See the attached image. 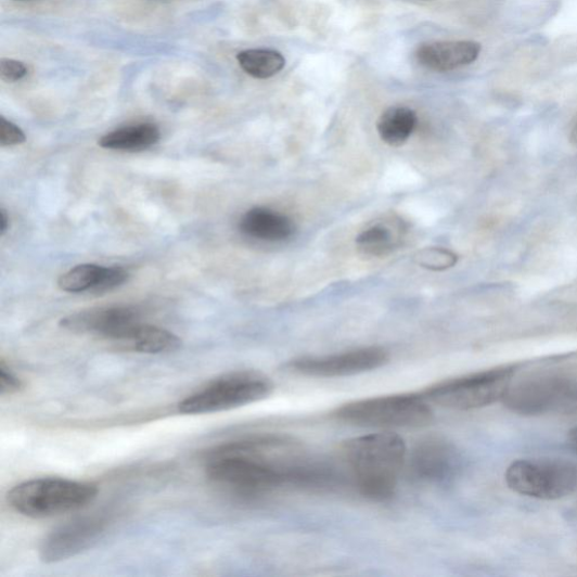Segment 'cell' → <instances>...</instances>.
Wrapping results in <instances>:
<instances>
[{"label": "cell", "mask_w": 577, "mask_h": 577, "mask_svg": "<svg viewBox=\"0 0 577 577\" xmlns=\"http://www.w3.org/2000/svg\"><path fill=\"white\" fill-rule=\"evenodd\" d=\"M206 474L223 492L256 501L287 486L315 488L321 464L297 439L265 435L219 447L208 458Z\"/></svg>", "instance_id": "cell-1"}, {"label": "cell", "mask_w": 577, "mask_h": 577, "mask_svg": "<svg viewBox=\"0 0 577 577\" xmlns=\"http://www.w3.org/2000/svg\"><path fill=\"white\" fill-rule=\"evenodd\" d=\"M339 457L358 492L382 502L395 496L399 476L407 466L408 448L396 433L380 432L345 441Z\"/></svg>", "instance_id": "cell-2"}, {"label": "cell", "mask_w": 577, "mask_h": 577, "mask_svg": "<svg viewBox=\"0 0 577 577\" xmlns=\"http://www.w3.org/2000/svg\"><path fill=\"white\" fill-rule=\"evenodd\" d=\"M98 495V486L91 483L43 477L13 487L8 502L22 515L43 518L76 512L91 504Z\"/></svg>", "instance_id": "cell-3"}, {"label": "cell", "mask_w": 577, "mask_h": 577, "mask_svg": "<svg viewBox=\"0 0 577 577\" xmlns=\"http://www.w3.org/2000/svg\"><path fill=\"white\" fill-rule=\"evenodd\" d=\"M273 389V382L261 372L234 371L189 395L178 408L180 413L187 415L219 413L264 400Z\"/></svg>", "instance_id": "cell-4"}, {"label": "cell", "mask_w": 577, "mask_h": 577, "mask_svg": "<svg viewBox=\"0 0 577 577\" xmlns=\"http://www.w3.org/2000/svg\"><path fill=\"white\" fill-rule=\"evenodd\" d=\"M332 418L362 427L411 428L428 424L433 411L423 395L397 394L345 403Z\"/></svg>", "instance_id": "cell-5"}, {"label": "cell", "mask_w": 577, "mask_h": 577, "mask_svg": "<svg viewBox=\"0 0 577 577\" xmlns=\"http://www.w3.org/2000/svg\"><path fill=\"white\" fill-rule=\"evenodd\" d=\"M518 366H501L433 385L423 392L428 402L453 411L483 409L500 401L512 385Z\"/></svg>", "instance_id": "cell-6"}, {"label": "cell", "mask_w": 577, "mask_h": 577, "mask_svg": "<svg viewBox=\"0 0 577 577\" xmlns=\"http://www.w3.org/2000/svg\"><path fill=\"white\" fill-rule=\"evenodd\" d=\"M514 493L542 501H557L577 490V465L565 459H517L505 472Z\"/></svg>", "instance_id": "cell-7"}, {"label": "cell", "mask_w": 577, "mask_h": 577, "mask_svg": "<svg viewBox=\"0 0 577 577\" xmlns=\"http://www.w3.org/2000/svg\"><path fill=\"white\" fill-rule=\"evenodd\" d=\"M502 401L523 416L567 415L577 412V381L562 374H541L511 385Z\"/></svg>", "instance_id": "cell-8"}, {"label": "cell", "mask_w": 577, "mask_h": 577, "mask_svg": "<svg viewBox=\"0 0 577 577\" xmlns=\"http://www.w3.org/2000/svg\"><path fill=\"white\" fill-rule=\"evenodd\" d=\"M389 361V354L380 346H369L351 351L322 357H302L285 368L300 376L339 379L377 370Z\"/></svg>", "instance_id": "cell-9"}, {"label": "cell", "mask_w": 577, "mask_h": 577, "mask_svg": "<svg viewBox=\"0 0 577 577\" xmlns=\"http://www.w3.org/2000/svg\"><path fill=\"white\" fill-rule=\"evenodd\" d=\"M141 323L139 311L128 306L97 307L72 313L61 326L78 334H93L126 344Z\"/></svg>", "instance_id": "cell-10"}, {"label": "cell", "mask_w": 577, "mask_h": 577, "mask_svg": "<svg viewBox=\"0 0 577 577\" xmlns=\"http://www.w3.org/2000/svg\"><path fill=\"white\" fill-rule=\"evenodd\" d=\"M103 516H84L55 529L42 541L40 557L44 563L69 560L91 550L105 535Z\"/></svg>", "instance_id": "cell-11"}, {"label": "cell", "mask_w": 577, "mask_h": 577, "mask_svg": "<svg viewBox=\"0 0 577 577\" xmlns=\"http://www.w3.org/2000/svg\"><path fill=\"white\" fill-rule=\"evenodd\" d=\"M407 465L412 476L426 484H444L461 469V456L454 445L441 437H428L415 445Z\"/></svg>", "instance_id": "cell-12"}, {"label": "cell", "mask_w": 577, "mask_h": 577, "mask_svg": "<svg viewBox=\"0 0 577 577\" xmlns=\"http://www.w3.org/2000/svg\"><path fill=\"white\" fill-rule=\"evenodd\" d=\"M480 51L482 46L475 41L432 42L419 47L416 60L428 70L449 73L475 63Z\"/></svg>", "instance_id": "cell-13"}, {"label": "cell", "mask_w": 577, "mask_h": 577, "mask_svg": "<svg viewBox=\"0 0 577 577\" xmlns=\"http://www.w3.org/2000/svg\"><path fill=\"white\" fill-rule=\"evenodd\" d=\"M240 229L251 239L274 243L293 238L296 228L287 216L269 208L256 207L242 217Z\"/></svg>", "instance_id": "cell-14"}, {"label": "cell", "mask_w": 577, "mask_h": 577, "mask_svg": "<svg viewBox=\"0 0 577 577\" xmlns=\"http://www.w3.org/2000/svg\"><path fill=\"white\" fill-rule=\"evenodd\" d=\"M161 140V130L154 124H141L114 130L99 140L104 150L138 153L154 146Z\"/></svg>", "instance_id": "cell-15"}, {"label": "cell", "mask_w": 577, "mask_h": 577, "mask_svg": "<svg viewBox=\"0 0 577 577\" xmlns=\"http://www.w3.org/2000/svg\"><path fill=\"white\" fill-rule=\"evenodd\" d=\"M418 125L416 113L407 106L387 108L377 123V130L382 140L390 148H401Z\"/></svg>", "instance_id": "cell-16"}, {"label": "cell", "mask_w": 577, "mask_h": 577, "mask_svg": "<svg viewBox=\"0 0 577 577\" xmlns=\"http://www.w3.org/2000/svg\"><path fill=\"white\" fill-rule=\"evenodd\" d=\"M181 344V338L175 333L141 322L125 345L139 354L161 355L177 351Z\"/></svg>", "instance_id": "cell-17"}, {"label": "cell", "mask_w": 577, "mask_h": 577, "mask_svg": "<svg viewBox=\"0 0 577 577\" xmlns=\"http://www.w3.org/2000/svg\"><path fill=\"white\" fill-rule=\"evenodd\" d=\"M241 68L257 79H268L279 74L285 66L284 56L271 49H249L238 54Z\"/></svg>", "instance_id": "cell-18"}, {"label": "cell", "mask_w": 577, "mask_h": 577, "mask_svg": "<svg viewBox=\"0 0 577 577\" xmlns=\"http://www.w3.org/2000/svg\"><path fill=\"white\" fill-rule=\"evenodd\" d=\"M400 232V229L394 230L387 223L371 226L357 238V247L369 257L387 256L398 246Z\"/></svg>", "instance_id": "cell-19"}, {"label": "cell", "mask_w": 577, "mask_h": 577, "mask_svg": "<svg viewBox=\"0 0 577 577\" xmlns=\"http://www.w3.org/2000/svg\"><path fill=\"white\" fill-rule=\"evenodd\" d=\"M104 268L98 265L77 266L63 274L57 285L69 294L92 293L102 279Z\"/></svg>", "instance_id": "cell-20"}, {"label": "cell", "mask_w": 577, "mask_h": 577, "mask_svg": "<svg viewBox=\"0 0 577 577\" xmlns=\"http://www.w3.org/2000/svg\"><path fill=\"white\" fill-rule=\"evenodd\" d=\"M414 262L425 270L441 272L453 268L458 262V256L446 248L427 247L414 255Z\"/></svg>", "instance_id": "cell-21"}, {"label": "cell", "mask_w": 577, "mask_h": 577, "mask_svg": "<svg viewBox=\"0 0 577 577\" xmlns=\"http://www.w3.org/2000/svg\"><path fill=\"white\" fill-rule=\"evenodd\" d=\"M129 277V272L121 267L104 268L102 279L92 293L95 295L110 293L126 283Z\"/></svg>", "instance_id": "cell-22"}, {"label": "cell", "mask_w": 577, "mask_h": 577, "mask_svg": "<svg viewBox=\"0 0 577 577\" xmlns=\"http://www.w3.org/2000/svg\"><path fill=\"white\" fill-rule=\"evenodd\" d=\"M25 141L26 136L21 128L5 117L0 118V144L2 148L17 146Z\"/></svg>", "instance_id": "cell-23"}, {"label": "cell", "mask_w": 577, "mask_h": 577, "mask_svg": "<svg viewBox=\"0 0 577 577\" xmlns=\"http://www.w3.org/2000/svg\"><path fill=\"white\" fill-rule=\"evenodd\" d=\"M23 388V382L16 376L13 370L7 366L4 360L0 363V394L14 395L21 392Z\"/></svg>", "instance_id": "cell-24"}, {"label": "cell", "mask_w": 577, "mask_h": 577, "mask_svg": "<svg viewBox=\"0 0 577 577\" xmlns=\"http://www.w3.org/2000/svg\"><path fill=\"white\" fill-rule=\"evenodd\" d=\"M27 75L26 66L17 61L3 57L0 61V78L7 82H16Z\"/></svg>", "instance_id": "cell-25"}, {"label": "cell", "mask_w": 577, "mask_h": 577, "mask_svg": "<svg viewBox=\"0 0 577 577\" xmlns=\"http://www.w3.org/2000/svg\"><path fill=\"white\" fill-rule=\"evenodd\" d=\"M10 228V217L5 209L0 210V235L4 236Z\"/></svg>", "instance_id": "cell-26"}, {"label": "cell", "mask_w": 577, "mask_h": 577, "mask_svg": "<svg viewBox=\"0 0 577 577\" xmlns=\"http://www.w3.org/2000/svg\"><path fill=\"white\" fill-rule=\"evenodd\" d=\"M567 443L569 447L577 452V426L568 432Z\"/></svg>", "instance_id": "cell-27"}, {"label": "cell", "mask_w": 577, "mask_h": 577, "mask_svg": "<svg viewBox=\"0 0 577 577\" xmlns=\"http://www.w3.org/2000/svg\"><path fill=\"white\" fill-rule=\"evenodd\" d=\"M572 141L576 144L577 146V123L575 124L573 130H572Z\"/></svg>", "instance_id": "cell-28"}, {"label": "cell", "mask_w": 577, "mask_h": 577, "mask_svg": "<svg viewBox=\"0 0 577 577\" xmlns=\"http://www.w3.org/2000/svg\"><path fill=\"white\" fill-rule=\"evenodd\" d=\"M21 2H23V0H21Z\"/></svg>", "instance_id": "cell-29"}]
</instances>
